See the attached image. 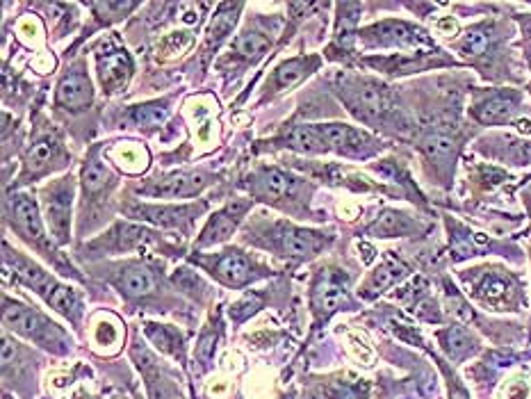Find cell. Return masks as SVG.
I'll return each instance as SVG.
<instances>
[{
    "label": "cell",
    "mask_w": 531,
    "mask_h": 399,
    "mask_svg": "<svg viewBox=\"0 0 531 399\" xmlns=\"http://www.w3.org/2000/svg\"><path fill=\"white\" fill-rule=\"evenodd\" d=\"M438 340L452 361H463L465 356L475 352V338L463 327H459V324H452V327L438 331Z\"/></svg>",
    "instance_id": "4dcf8cb0"
},
{
    "label": "cell",
    "mask_w": 531,
    "mask_h": 399,
    "mask_svg": "<svg viewBox=\"0 0 531 399\" xmlns=\"http://www.w3.org/2000/svg\"><path fill=\"white\" fill-rule=\"evenodd\" d=\"M315 133L320 137L324 153H338L351 160H367L386 146L365 130L347 124H315Z\"/></svg>",
    "instance_id": "8992f818"
},
{
    "label": "cell",
    "mask_w": 531,
    "mask_h": 399,
    "mask_svg": "<svg viewBox=\"0 0 531 399\" xmlns=\"http://www.w3.org/2000/svg\"><path fill=\"white\" fill-rule=\"evenodd\" d=\"M3 317H5L7 327L19 333V336L37 342V345L53 349V352L57 354H64L69 349L67 333H64L51 320H46V317L39 311H35V308L21 304V301L5 297Z\"/></svg>",
    "instance_id": "277c9868"
},
{
    "label": "cell",
    "mask_w": 531,
    "mask_h": 399,
    "mask_svg": "<svg viewBox=\"0 0 531 399\" xmlns=\"http://www.w3.org/2000/svg\"><path fill=\"white\" fill-rule=\"evenodd\" d=\"M420 149L429 165L434 167L436 176L443 178V181H449V176H452L454 171L456 153H459V137L443 126L431 128L420 140Z\"/></svg>",
    "instance_id": "e0dca14e"
},
{
    "label": "cell",
    "mask_w": 531,
    "mask_h": 399,
    "mask_svg": "<svg viewBox=\"0 0 531 399\" xmlns=\"http://www.w3.org/2000/svg\"><path fill=\"white\" fill-rule=\"evenodd\" d=\"M365 64H370L386 76H408V73H420L438 67H449V64H456L454 60L445 57L443 51H427V53H399V55H388V57H367Z\"/></svg>",
    "instance_id": "9a60e30c"
},
{
    "label": "cell",
    "mask_w": 531,
    "mask_h": 399,
    "mask_svg": "<svg viewBox=\"0 0 531 399\" xmlns=\"http://www.w3.org/2000/svg\"><path fill=\"white\" fill-rule=\"evenodd\" d=\"M269 48H272V39L258 30H244L233 42V53L247 62L260 60Z\"/></svg>",
    "instance_id": "1f68e13d"
},
{
    "label": "cell",
    "mask_w": 531,
    "mask_h": 399,
    "mask_svg": "<svg viewBox=\"0 0 531 399\" xmlns=\"http://www.w3.org/2000/svg\"><path fill=\"white\" fill-rule=\"evenodd\" d=\"M144 331L160 352L171 354L183 361V336L174 327H169V324H146Z\"/></svg>",
    "instance_id": "d6a6232c"
},
{
    "label": "cell",
    "mask_w": 531,
    "mask_h": 399,
    "mask_svg": "<svg viewBox=\"0 0 531 399\" xmlns=\"http://www.w3.org/2000/svg\"><path fill=\"white\" fill-rule=\"evenodd\" d=\"M3 249H5V265L14 272L16 281L26 285V288H30L32 292H37L48 306L55 308V311L62 313L64 317H69V320L78 327L80 315H83V299H80L78 292L69 288V285L57 281L55 276L44 272L42 267H37L26 256H21L19 251H14L7 242Z\"/></svg>",
    "instance_id": "7a4b0ae2"
},
{
    "label": "cell",
    "mask_w": 531,
    "mask_h": 399,
    "mask_svg": "<svg viewBox=\"0 0 531 399\" xmlns=\"http://www.w3.org/2000/svg\"><path fill=\"white\" fill-rule=\"evenodd\" d=\"M317 67H320V57L308 55V57H292V60L283 62L281 67H276V71L267 80V94H279L290 89L294 85H299L301 80L308 78Z\"/></svg>",
    "instance_id": "603a6c76"
},
{
    "label": "cell",
    "mask_w": 531,
    "mask_h": 399,
    "mask_svg": "<svg viewBox=\"0 0 531 399\" xmlns=\"http://www.w3.org/2000/svg\"><path fill=\"white\" fill-rule=\"evenodd\" d=\"M310 306L317 320H329L333 313L354 308V301L349 295V276L338 270V267H326L320 270L313 283V295H310Z\"/></svg>",
    "instance_id": "30bf717a"
},
{
    "label": "cell",
    "mask_w": 531,
    "mask_h": 399,
    "mask_svg": "<svg viewBox=\"0 0 531 399\" xmlns=\"http://www.w3.org/2000/svg\"><path fill=\"white\" fill-rule=\"evenodd\" d=\"M249 181L251 183H247V187L253 197L274 203V206H288V201L290 206H297L299 201H304L299 197V192L310 190V187L299 183V178L285 174L283 169L276 167H265L256 171Z\"/></svg>",
    "instance_id": "7c38bea8"
},
{
    "label": "cell",
    "mask_w": 531,
    "mask_h": 399,
    "mask_svg": "<svg viewBox=\"0 0 531 399\" xmlns=\"http://www.w3.org/2000/svg\"><path fill=\"white\" fill-rule=\"evenodd\" d=\"M133 71V57L126 48H105L98 53V80H101L103 92H124L133 78Z\"/></svg>",
    "instance_id": "d6986e66"
},
{
    "label": "cell",
    "mask_w": 531,
    "mask_h": 399,
    "mask_svg": "<svg viewBox=\"0 0 531 399\" xmlns=\"http://www.w3.org/2000/svg\"><path fill=\"white\" fill-rule=\"evenodd\" d=\"M114 183H117V178H114L108 167L103 165L101 160H98V149H94L89 153V158L85 160V167H83V192H85V203L89 201H96V197H101L105 192L108 194Z\"/></svg>",
    "instance_id": "484cf974"
},
{
    "label": "cell",
    "mask_w": 531,
    "mask_h": 399,
    "mask_svg": "<svg viewBox=\"0 0 531 399\" xmlns=\"http://www.w3.org/2000/svg\"><path fill=\"white\" fill-rule=\"evenodd\" d=\"M454 46L461 55L472 57V60H481V57H486L490 48L495 46V30L490 23H479V26L465 30V35Z\"/></svg>",
    "instance_id": "4316f807"
},
{
    "label": "cell",
    "mask_w": 531,
    "mask_h": 399,
    "mask_svg": "<svg viewBox=\"0 0 531 399\" xmlns=\"http://www.w3.org/2000/svg\"><path fill=\"white\" fill-rule=\"evenodd\" d=\"M167 101H155V103H144V105H135L130 110V117H133L135 126H158L165 121L167 117Z\"/></svg>",
    "instance_id": "836d02e7"
},
{
    "label": "cell",
    "mask_w": 531,
    "mask_h": 399,
    "mask_svg": "<svg viewBox=\"0 0 531 399\" xmlns=\"http://www.w3.org/2000/svg\"><path fill=\"white\" fill-rule=\"evenodd\" d=\"M363 5L342 3L338 5V21H336V46L342 51H351V46L358 39V21H361Z\"/></svg>",
    "instance_id": "83f0119b"
},
{
    "label": "cell",
    "mask_w": 531,
    "mask_h": 399,
    "mask_svg": "<svg viewBox=\"0 0 531 399\" xmlns=\"http://www.w3.org/2000/svg\"><path fill=\"white\" fill-rule=\"evenodd\" d=\"M73 192H76V183H73L71 176L57 178V181H51L42 190L46 224H48V228H51V233H53V238L57 244L69 242Z\"/></svg>",
    "instance_id": "8fae6325"
},
{
    "label": "cell",
    "mask_w": 531,
    "mask_h": 399,
    "mask_svg": "<svg viewBox=\"0 0 531 399\" xmlns=\"http://www.w3.org/2000/svg\"><path fill=\"white\" fill-rule=\"evenodd\" d=\"M199 265L226 288H244V285H251L253 281L267 276L265 267H260L256 260L244 256L238 249H226L212 260L199 258Z\"/></svg>",
    "instance_id": "ba28073f"
},
{
    "label": "cell",
    "mask_w": 531,
    "mask_h": 399,
    "mask_svg": "<svg viewBox=\"0 0 531 399\" xmlns=\"http://www.w3.org/2000/svg\"><path fill=\"white\" fill-rule=\"evenodd\" d=\"M358 42L363 44V48H399V51L418 53L420 48H429V51L436 48L427 30L402 19H386L358 30Z\"/></svg>",
    "instance_id": "5b68a950"
},
{
    "label": "cell",
    "mask_w": 531,
    "mask_h": 399,
    "mask_svg": "<svg viewBox=\"0 0 531 399\" xmlns=\"http://www.w3.org/2000/svg\"><path fill=\"white\" fill-rule=\"evenodd\" d=\"M114 285H117L121 295L126 299L135 301V299H144L149 297L158 288V279L151 270H146L144 265H126L119 270V276L114 279Z\"/></svg>",
    "instance_id": "cb8c5ba5"
},
{
    "label": "cell",
    "mask_w": 531,
    "mask_h": 399,
    "mask_svg": "<svg viewBox=\"0 0 531 399\" xmlns=\"http://www.w3.org/2000/svg\"><path fill=\"white\" fill-rule=\"evenodd\" d=\"M329 242H331L329 235L279 222L269 228V242L265 247L279 251V254L285 258L310 260L320 254L322 249L329 247Z\"/></svg>",
    "instance_id": "9c48e42d"
},
{
    "label": "cell",
    "mask_w": 531,
    "mask_h": 399,
    "mask_svg": "<svg viewBox=\"0 0 531 399\" xmlns=\"http://www.w3.org/2000/svg\"><path fill=\"white\" fill-rule=\"evenodd\" d=\"M55 101L57 105L67 110H85L92 105L94 101V89H92V80H89L85 64H76L71 67L67 73H64L60 85H57L55 92Z\"/></svg>",
    "instance_id": "ffe728a7"
},
{
    "label": "cell",
    "mask_w": 531,
    "mask_h": 399,
    "mask_svg": "<svg viewBox=\"0 0 531 399\" xmlns=\"http://www.w3.org/2000/svg\"><path fill=\"white\" fill-rule=\"evenodd\" d=\"M217 338H219V322L215 320V324H208V329L201 333L199 338V345H196V358L203 365H210L212 358H215V349H217Z\"/></svg>",
    "instance_id": "d590c367"
},
{
    "label": "cell",
    "mask_w": 531,
    "mask_h": 399,
    "mask_svg": "<svg viewBox=\"0 0 531 399\" xmlns=\"http://www.w3.org/2000/svg\"><path fill=\"white\" fill-rule=\"evenodd\" d=\"M155 240H158V235L149 231V228L119 224L108 235V247L114 251H128L133 247H142V244H151Z\"/></svg>",
    "instance_id": "f546056e"
},
{
    "label": "cell",
    "mask_w": 531,
    "mask_h": 399,
    "mask_svg": "<svg viewBox=\"0 0 531 399\" xmlns=\"http://www.w3.org/2000/svg\"><path fill=\"white\" fill-rule=\"evenodd\" d=\"M203 210H206V203H199V206H130L128 215L137 219H149V222L160 226L187 231V226H190Z\"/></svg>",
    "instance_id": "7402d4cb"
},
{
    "label": "cell",
    "mask_w": 531,
    "mask_h": 399,
    "mask_svg": "<svg viewBox=\"0 0 531 399\" xmlns=\"http://www.w3.org/2000/svg\"><path fill=\"white\" fill-rule=\"evenodd\" d=\"M408 274H411V267H408L402 258H397L395 254H392V251H388L386 258H383V263L379 267H374L370 276L363 281L358 295H361V299L365 301H374L388 288H392V285L406 279Z\"/></svg>",
    "instance_id": "44dd1931"
},
{
    "label": "cell",
    "mask_w": 531,
    "mask_h": 399,
    "mask_svg": "<svg viewBox=\"0 0 531 399\" xmlns=\"http://www.w3.org/2000/svg\"><path fill=\"white\" fill-rule=\"evenodd\" d=\"M210 185V176L203 171H176V174L155 176L153 181L140 187L144 197L155 199H185L196 197L203 187Z\"/></svg>",
    "instance_id": "2e32d148"
},
{
    "label": "cell",
    "mask_w": 531,
    "mask_h": 399,
    "mask_svg": "<svg viewBox=\"0 0 531 399\" xmlns=\"http://www.w3.org/2000/svg\"><path fill=\"white\" fill-rule=\"evenodd\" d=\"M260 304H263V299H260L258 295H247L231 308V317H233L235 322H244L249 315H253V313L258 311Z\"/></svg>",
    "instance_id": "8d00e7d4"
},
{
    "label": "cell",
    "mask_w": 531,
    "mask_h": 399,
    "mask_svg": "<svg viewBox=\"0 0 531 399\" xmlns=\"http://www.w3.org/2000/svg\"><path fill=\"white\" fill-rule=\"evenodd\" d=\"M69 156L64 151V144L55 133H44L32 142L30 149L23 156V174L19 183L37 181L46 174H51L55 169L67 167Z\"/></svg>",
    "instance_id": "5bb4252c"
},
{
    "label": "cell",
    "mask_w": 531,
    "mask_h": 399,
    "mask_svg": "<svg viewBox=\"0 0 531 399\" xmlns=\"http://www.w3.org/2000/svg\"><path fill=\"white\" fill-rule=\"evenodd\" d=\"M338 94L342 103L347 105V110L367 126L383 128L397 121L402 130L411 128L404 121L402 110L397 108L395 92L388 85L379 83V80L363 76H342L338 83Z\"/></svg>",
    "instance_id": "6da1fadb"
},
{
    "label": "cell",
    "mask_w": 531,
    "mask_h": 399,
    "mask_svg": "<svg viewBox=\"0 0 531 399\" xmlns=\"http://www.w3.org/2000/svg\"><path fill=\"white\" fill-rule=\"evenodd\" d=\"M463 281H468L470 297L488 311H518L522 301L518 276L504 272L500 267H481V270L463 274Z\"/></svg>",
    "instance_id": "3957f363"
},
{
    "label": "cell",
    "mask_w": 531,
    "mask_h": 399,
    "mask_svg": "<svg viewBox=\"0 0 531 399\" xmlns=\"http://www.w3.org/2000/svg\"><path fill=\"white\" fill-rule=\"evenodd\" d=\"M522 110V94L518 89H495L479 94L470 114L481 126H506L518 119Z\"/></svg>",
    "instance_id": "4fadbf2b"
},
{
    "label": "cell",
    "mask_w": 531,
    "mask_h": 399,
    "mask_svg": "<svg viewBox=\"0 0 531 399\" xmlns=\"http://www.w3.org/2000/svg\"><path fill=\"white\" fill-rule=\"evenodd\" d=\"M94 14L98 16V21L103 23H117L121 19H126V16L135 10L137 3H89Z\"/></svg>",
    "instance_id": "e575fe53"
},
{
    "label": "cell",
    "mask_w": 531,
    "mask_h": 399,
    "mask_svg": "<svg viewBox=\"0 0 531 399\" xmlns=\"http://www.w3.org/2000/svg\"><path fill=\"white\" fill-rule=\"evenodd\" d=\"M240 10H242L240 3L219 5V10H217L215 16H212V23H210V28H208V48H210V51H217L219 44H222L224 39L231 35L233 28H235V23H238Z\"/></svg>",
    "instance_id": "f1b7e54d"
},
{
    "label": "cell",
    "mask_w": 531,
    "mask_h": 399,
    "mask_svg": "<svg viewBox=\"0 0 531 399\" xmlns=\"http://www.w3.org/2000/svg\"><path fill=\"white\" fill-rule=\"evenodd\" d=\"M7 219H10L12 228L19 233L23 242H28L39 254L57 263L53 244L46 238V228L35 199L28 197V194H14V197L7 201Z\"/></svg>",
    "instance_id": "52a82bcc"
},
{
    "label": "cell",
    "mask_w": 531,
    "mask_h": 399,
    "mask_svg": "<svg viewBox=\"0 0 531 399\" xmlns=\"http://www.w3.org/2000/svg\"><path fill=\"white\" fill-rule=\"evenodd\" d=\"M249 210H251L249 199L233 201V203H228V206H224L222 210H217V213L208 219V224L201 231L194 247L206 249V247H215V244L226 242L235 233V228L240 226V222Z\"/></svg>",
    "instance_id": "ac0fdd59"
},
{
    "label": "cell",
    "mask_w": 531,
    "mask_h": 399,
    "mask_svg": "<svg viewBox=\"0 0 531 399\" xmlns=\"http://www.w3.org/2000/svg\"><path fill=\"white\" fill-rule=\"evenodd\" d=\"M422 228L424 226L418 219L408 217L402 210H383L377 222L367 228V235L372 238H408V235H418Z\"/></svg>",
    "instance_id": "d4e9b609"
}]
</instances>
